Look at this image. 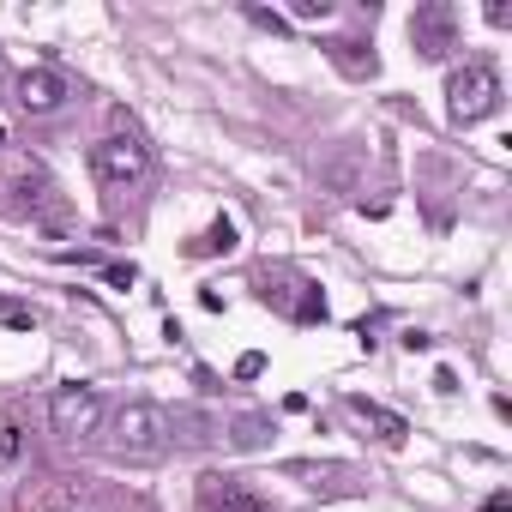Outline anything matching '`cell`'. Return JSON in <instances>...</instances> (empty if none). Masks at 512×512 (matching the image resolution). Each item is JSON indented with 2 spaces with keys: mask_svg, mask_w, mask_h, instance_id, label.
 <instances>
[{
  "mask_svg": "<svg viewBox=\"0 0 512 512\" xmlns=\"http://www.w3.org/2000/svg\"><path fill=\"white\" fill-rule=\"evenodd\" d=\"M103 422H109V452L127 458V464H157L169 452V440H175L169 434V410L151 404V398H133V404H121Z\"/></svg>",
  "mask_w": 512,
  "mask_h": 512,
  "instance_id": "1",
  "label": "cell"
},
{
  "mask_svg": "<svg viewBox=\"0 0 512 512\" xmlns=\"http://www.w3.org/2000/svg\"><path fill=\"white\" fill-rule=\"evenodd\" d=\"M500 109V79L488 61H464L452 79H446V121L452 127H476L482 115Z\"/></svg>",
  "mask_w": 512,
  "mask_h": 512,
  "instance_id": "2",
  "label": "cell"
},
{
  "mask_svg": "<svg viewBox=\"0 0 512 512\" xmlns=\"http://www.w3.org/2000/svg\"><path fill=\"white\" fill-rule=\"evenodd\" d=\"M91 169H97V181H109V187H133V181H145V169H151V145H145L139 133H109L103 145H91Z\"/></svg>",
  "mask_w": 512,
  "mask_h": 512,
  "instance_id": "3",
  "label": "cell"
},
{
  "mask_svg": "<svg viewBox=\"0 0 512 512\" xmlns=\"http://www.w3.org/2000/svg\"><path fill=\"white\" fill-rule=\"evenodd\" d=\"M49 416H55V434L61 440H91V434H103V398H97V386H85V380H73V386H61L55 398H49Z\"/></svg>",
  "mask_w": 512,
  "mask_h": 512,
  "instance_id": "4",
  "label": "cell"
},
{
  "mask_svg": "<svg viewBox=\"0 0 512 512\" xmlns=\"http://www.w3.org/2000/svg\"><path fill=\"white\" fill-rule=\"evenodd\" d=\"M410 43L422 61H440L446 49H458V7H446V0H428V7L410 13Z\"/></svg>",
  "mask_w": 512,
  "mask_h": 512,
  "instance_id": "5",
  "label": "cell"
},
{
  "mask_svg": "<svg viewBox=\"0 0 512 512\" xmlns=\"http://www.w3.org/2000/svg\"><path fill=\"white\" fill-rule=\"evenodd\" d=\"M61 103H67V79H61L55 67L19 73V109H25V115H55Z\"/></svg>",
  "mask_w": 512,
  "mask_h": 512,
  "instance_id": "6",
  "label": "cell"
},
{
  "mask_svg": "<svg viewBox=\"0 0 512 512\" xmlns=\"http://www.w3.org/2000/svg\"><path fill=\"white\" fill-rule=\"evenodd\" d=\"M199 500H205V512H272L266 494H253V488L235 482V476H205Z\"/></svg>",
  "mask_w": 512,
  "mask_h": 512,
  "instance_id": "7",
  "label": "cell"
},
{
  "mask_svg": "<svg viewBox=\"0 0 512 512\" xmlns=\"http://www.w3.org/2000/svg\"><path fill=\"white\" fill-rule=\"evenodd\" d=\"M350 410H356L362 422H374L386 446H404V434H410V428H404V416H392V410H380V404H368V398H350Z\"/></svg>",
  "mask_w": 512,
  "mask_h": 512,
  "instance_id": "8",
  "label": "cell"
},
{
  "mask_svg": "<svg viewBox=\"0 0 512 512\" xmlns=\"http://www.w3.org/2000/svg\"><path fill=\"white\" fill-rule=\"evenodd\" d=\"M326 55H332L350 79H374V73H380V61H374V55H362V43H332Z\"/></svg>",
  "mask_w": 512,
  "mask_h": 512,
  "instance_id": "9",
  "label": "cell"
},
{
  "mask_svg": "<svg viewBox=\"0 0 512 512\" xmlns=\"http://www.w3.org/2000/svg\"><path fill=\"white\" fill-rule=\"evenodd\" d=\"M229 247H235V223L223 217V223H211V235H205L193 253H229Z\"/></svg>",
  "mask_w": 512,
  "mask_h": 512,
  "instance_id": "10",
  "label": "cell"
},
{
  "mask_svg": "<svg viewBox=\"0 0 512 512\" xmlns=\"http://www.w3.org/2000/svg\"><path fill=\"white\" fill-rule=\"evenodd\" d=\"M290 13L314 25V19H332V0H290Z\"/></svg>",
  "mask_w": 512,
  "mask_h": 512,
  "instance_id": "11",
  "label": "cell"
},
{
  "mask_svg": "<svg viewBox=\"0 0 512 512\" xmlns=\"http://www.w3.org/2000/svg\"><path fill=\"white\" fill-rule=\"evenodd\" d=\"M260 440H266V422H260V416H247V422L235 428V446H260Z\"/></svg>",
  "mask_w": 512,
  "mask_h": 512,
  "instance_id": "12",
  "label": "cell"
},
{
  "mask_svg": "<svg viewBox=\"0 0 512 512\" xmlns=\"http://www.w3.org/2000/svg\"><path fill=\"white\" fill-rule=\"evenodd\" d=\"M241 13H247V25H260V31H284V19L266 13V7H241Z\"/></svg>",
  "mask_w": 512,
  "mask_h": 512,
  "instance_id": "13",
  "label": "cell"
},
{
  "mask_svg": "<svg viewBox=\"0 0 512 512\" xmlns=\"http://www.w3.org/2000/svg\"><path fill=\"white\" fill-rule=\"evenodd\" d=\"M19 458V428L7 422V428H0V464H13Z\"/></svg>",
  "mask_w": 512,
  "mask_h": 512,
  "instance_id": "14",
  "label": "cell"
},
{
  "mask_svg": "<svg viewBox=\"0 0 512 512\" xmlns=\"http://www.w3.org/2000/svg\"><path fill=\"white\" fill-rule=\"evenodd\" d=\"M235 374H241V380H253V374H266V356H241V362H235Z\"/></svg>",
  "mask_w": 512,
  "mask_h": 512,
  "instance_id": "15",
  "label": "cell"
},
{
  "mask_svg": "<svg viewBox=\"0 0 512 512\" xmlns=\"http://www.w3.org/2000/svg\"><path fill=\"white\" fill-rule=\"evenodd\" d=\"M103 278H109V284H115V290H133V266H109V272H103Z\"/></svg>",
  "mask_w": 512,
  "mask_h": 512,
  "instance_id": "16",
  "label": "cell"
},
{
  "mask_svg": "<svg viewBox=\"0 0 512 512\" xmlns=\"http://www.w3.org/2000/svg\"><path fill=\"white\" fill-rule=\"evenodd\" d=\"M506 506H512V494H488L482 500V512H506Z\"/></svg>",
  "mask_w": 512,
  "mask_h": 512,
  "instance_id": "17",
  "label": "cell"
},
{
  "mask_svg": "<svg viewBox=\"0 0 512 512\" xmlns=\"http://www.w3.org/2000/svg\"><path fill=\"white\" fill-rule=\"evenodd\" d=\"M0 145H7V127H0Z\"/></svg>",
  "mask_w": 512,
  "mask_h": 512,
  "instance_id": "18",
  "label": "cell"
}]
</instances>
